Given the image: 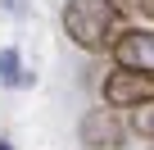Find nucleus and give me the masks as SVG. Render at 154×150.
Returning a JSON list of instances; mask_svg holds the SVG:
<instances>
[{
  "mask_svg": "<svg viewBox=\"0 0 154 150\" xmlns=\"http://www.w3.org/2000/svg\"><path fill=\"white\" fill-rule=\"evenodd\" d=\"M122 27H127V18H122L118 0H68L63 5V32L86 55H104L122 37Z\"/></svg>",
  "mask_w": 154,
  "mask_h": 150,
  "instance_id": "f257e3e1",
  "label": "nucleus"
},
{
  "mask_svg": "<svg viewBox=\"0 0 154 150\" xmlns=\"http://www.w3.org/2000/svg\"><path fill=\"white\" fill-rule=\"evenodd\" d=\"M118 68H136V73H154V27H122V37L109 46Z\"/></svg>",
  "mask_w": 154,
  "mask_h": 150,
  "instance_id": "20e7f679",
  "label": "nucleus"
},
{
  "mask_svg": "<svg viewBox=\"0 0 154 150\" xmlns=\"http://www.w3.org/2000/svg\"><path fill=\"white\" fill-rule=\"evenodd\" d=\"M140 100H154V73L113 68L109 78H104V105H113V109H136Z\"/></svg>",
  "mask_w": 154,
  "mask_h": 150,
  "instance_id": "f03ea898",
  "label": "nucleus"
},
{
  "mask_svg": "<svg viewBox=\"0 0 154 150\" xmlns=\"http://www.w3.org/2000/svg\"><path fill=\"white\" fill-rule=\"evenodd\" d=\"M77 141H82L86 150H122L127 145V127L118 123L113 105L109 109H91L82 123H77Z\"/></svg>",
  "mask_w": 154,
  "mask_h": 150,
  "instance_id": "7ed1b4c3",
  "label": "nucleus"
},
{
  "mask_svg": "<svg viewBox=\"0 0 154 150\" xmlns=\"http://www.w3.org/2000/svg\"><path fill=\"white\" fill-rule=\"evenodd\" d=\"M0 150H9V141H5V136H0Z\"/></svg>",
  "mask_w": 154,
  "mask_h": 150,
  "instance_id": "1a4fd4ad",
  "label": "nucleus"
},
{
  "mask_svg": "<svg viewBox=\"0 0 154 150\" xmlns=\"http://www.w3.org/2000/svg\"><path fill=\"white\" fill-rule=\"evenodd\" d=\"M118 5H131V9H136V5H140V0H118Z\"/></svg>",
  "mask_w": 154,
  "mask_h": 150,
  "instance_id": "6e6552de",
  "label": "nucleus"
},
{
  "mask_svg": "<svg viewBox=\"0 0 154 150\" xmlns=\"http://www.w3.org/2000/svg\"><path fill=\"white\" fill-rule=\"evenodd\" d=\"M136 9H140L145 18H154V0H140V5H136Z\"/></svg>",
  "mask_w": 154,
  "mask_h": 150,
  "instance_id": "0eeeda50",
  "label": "nucleus"
},
{
  "mask_svg": "<svg viewBox=\"0 0 154 150\" xmlns=\"http://www.w3.org/2000/svg\"><path fill=\"white\" fill-rule=\"evenodd\" d=\"M0 82L5 87H32V73H23V59H18L14 46L0 50Z\"/></svg>",
  "mask_w": 154,
  "mask_h": 150,
  "instance_id": "39448f33",
  "label": "nucleus"
},
{
  "mask_svg": "<svg viewBox=\"0 0 154 150\" xmlns=\"http://www.w3.org/2000/svg\"><path fill=\"white\" fill-rule=\"evenodd\" d=\"M131 132L145 136V141H154V100H140L131 109Z\"/></svg>",
  "mask_w": 154,
  "mask_h": 150,
  "instance_id": "423d86ee",
  "label": "nucleus"
},
{
  "mask_svg": "<svg viewBox=\"0 0 154 150\" xmlns=\"http://www.w3.org/2000/svg\"><path fill=\"white\" fill-rule=\"evenodd\" d=\"M149 150H154V145H149Z\"/></svg>",
  "mask_w": 154,
  "mask_h": 150,
  "instance_id": "9d476101",
  "label": "nucleus"
}]
</instances>
